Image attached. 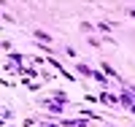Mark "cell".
Segmentation results:
<instances>
[{
  "instance_id": "277c9868",
  "label": "cell",
  "mask_w": 135,
  "mask_h": 127,
  "mask_svg": "<svg viewBox=\"0 0 135 127\" xmlns=\"http://www.w3.org/2000/svg\"><path fill=\"white\" fill-rule=\"evenodd\" d=\"M103 70H105L108 76H114V78H119V76H116V70H114V68H111V65H105V62H103Z\"/></svg>"
},
{
  "instance_id": "7a4b0ae2",
  "label": "cell",
  "mask_w": 135,
  "mask_h": 127,
  "mask_svg": "<svg viewBox=\"0 0 135 127\" xmlns=\"http://www.w3.org/2000/svg\"><path fill=\"white\" fill-rule=\"evenodd\" d=\"M32 35H35V38H38L41 43H49V41H51V35H49V32H43V30H35Z\"/></svg>"
},
{
  "instance_id": "6da1fadb",
  "label": "cell",
  "mask_w": 135,
  "mask_h": 127,
  "mask_svg": "<svg viewBox=\"0 0 135 127\" xmlns=\"http://www.w3.org/2000/svg\"><path fill=\"white\" fill-rule=\"evenodd\" d=\"M41 106H43V108H49V111H54V114H60V111H62V103H54V100H41Z\"/></svg>"
},
{
  "instance_id": "3957f363",
  "label": "cell",
  "mask_w": 135,
  "mask_h": 127,
  "mask_svg": "<svg viewBox=\"0 0 135 127\" xmlns=\"http://www.w3.org/2000/svg\"><path fill=\"white\" fill-rule=\"evenodd\" d=\"M76 70L81 76H92V68H86V65H76Z\"/></svg>"
}]
</instances>
